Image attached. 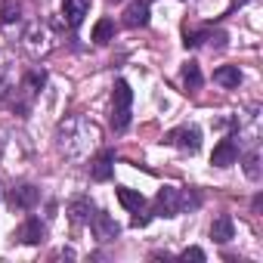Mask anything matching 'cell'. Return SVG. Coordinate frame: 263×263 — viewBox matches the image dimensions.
<instances>
[{
    "mask_svg": "<svg viewBox=\"0 0 263 263\" xmlns=\"http://www.w3.org/2000/svg\"><path fill=\"white\" fill-rule=\"evenodd\" d=\"M99 140V130L93 121L87 118H65L56 130V143H59V152L65 158H84L90 152V146H96Z\"/></svg>",
    "mask_w": 263,
    "mask_h": 263,
    "instance_id": "1",
    "label": "cell"
},
{
    "mask_svg": "<svg viewBox=\"0 0 263 263\" xmlns=\"http://www.w3.org/2000/svg\"><path fill=\"white\" fill-rule=\"evenodd\" d=\"M130 105H134V90H130V84L115 81V90H111V127L115 130L130 127Z\"/></svg>",
    "mask_w": 263,
    "mask_h": 263,
    "instance_id": "2",
    "label": "cell"
},
{
    "mask_svg": "<svg viewBox=\"0 0 263 263\" xmlns=\"http://www.w3.org/2000/svg\"><path fill=\"white\" fill-rule=\"evenodd\" d=\"M167 143L183 149V152H198L201 149V130L195 124H186V127H177L167 134Z\"/></svg>",
    "mask_w": 263,
    "mask_h": 263,
    "instance_id": "3",
    "label": "cell"
},
{
    "mask_svg": "<svg viewBox=\"0 0 263 263\" xmlns=\"http://www.w3.org/2000/svg\"><path fill=\"white\" fill-rule=\"evenodd\" d=\"M155 214L158 217H177V214H183V192L174 189V186H164L155 195Z\"/></svg>",
    "mask_w": 263,
    "mask_h": 263,
    "instance_id": "4",
    "label": "cell"
},
{
    "mask_svg": "<svg viewBox=\"0 0 263 263\" xmlns=\"http://www.w3.org/2000/svg\"><path fill=\"white\" fill-rule=\"evenodd\" d=\"M10 208H16V211H31L37 201H41V189L37 186H31V183H22V186H16L13 192H10Z\"/></svg>",
    "mask_w": 263,
    "mask_h": 263,
    "instance_id": "5",
    "label": "cell"
},
{
    "mask_svg": "<svg viewBox=\"0 0 263 263\" xmlns=\"http://www.w3.org/2000/svg\"><path fill=\"white\" fill-rule=\"evenodd\" d=\"M90 229H93V235H96L99 241H115V238L121 235V226H118L115 217H108L105 211H96V214H93Z\"/></svg>",
    "mask_w": 263,
    "mask_h": 263,
    "instance_id": "6",
    "label": "cell"
},
{
    "mask_svg": "<svg viewBox=\"0 0 263 263\" xmlns=\"http://www.w3.org/2000/svg\"><path fill=\"white\" fill-rule=\"evenodd\" d=\"M238 161V143L235 140H220L211 152V164L214 167H232Z\"/></svg>",
    "mask_w": 263,
    "mask_h": 263,
    "instance_id": "7",
    "label": "cell"
},
{
    "mask_svg": "<svg viewBox=\"0 0 263 263\" xmlns=\"http://www.w3.org/2000/svg\"><path fill=\"white\" fill-rule=\"evenodd\" d=\"M111 171H115V152H111V149L99 152V155L90 161V177H93L96 183H105V180H111Z\"/></svg>",
    "mask_w": 263,
    "mask_h": 263,
    "instance_id": "8",
    "label": "cell"
},
{
    "mask_svg": "<svg viewBox=\"0 0 263 263\" xmlns=\"http://www.w3.org/2000/svg\"><path fill=\"white\" fill-rule=\"evenodd\" d=\"M124 25L127 28H146L149 25V4L146 0H134V4L124 10Z\"/></svg>",
    "mask_w": 263,
    "mask_h": 263,
    "instance_id": "9",
    "label": "cell"
},
{
    "mask_svg": "<svg viewBox=\"0 0 263 263\" xmlns=\"http://www.w3.org/2000/svg\"><path fill=\"white\" fill-rule=\"evenodd\" d=\"M87 13H90V0H65L62 4V16H65L68 28H78Z\"/></svg>",
    "mask_w": 263,
    "mask_h": 263,
    "instance_id": "10",
    "label": "cell"
},
{
    "mask_svg": "<svg viewBox=\"0 0 263 263\" xmlns=\"http://www.w3.org/2000/svg\"><path fill=\"white\" fill-rule=\"evenodd\" d=\"M211 238H214L217 245H226V241L235 238V223H232L229 214H223V217H217V220L211 223Z\"/></svg>",
    "mask_w": 263,
    "mask_h": 263,
    "instance_id": "11",
    "label": "cell"
},
{
    "mask_svg": "<svg viewBox=\"0 0 263 263\" xmlns=\"http://www.w3.org/2000/svg\"><path fill=\"white\" fill-rule=\"evenodd\" d=\"M93 214H96V208H93V201L90 198H74V201H68V217H71V223H90L93 220Z\"/></svg>",
    "mask_w": 263,
    "mask_h": 263,
    "instance_id": "12",
    "label": "cell"
},
{
    "mask_svg": "<svg viewBox=\"0 0 263 263\" xmlns=\"http://www.w3.org/2000/svg\"><path fill=\"white\" fill-rule=\"evenodd\" d=\"M44 232H47V229H44V223H41L37 217H28V220L19 226L16 238H19V241H25V245H37V241L44 238Z\"/></svg>",
    "mask_w": 263,
    "mask_h": 263,
    "instance_id": "13",
    "label": "cell"
},
{
    "mask_svg": "<svg viewBox=\"0 0 263 263\" xmlns=\"http://www.w3.org/2000/svg\"><path fill=\"white\" fill-rule=\"evenodd\" d=\"M214 81H217L220 87H229V90H235V87L241 84V71H238L235 65H223V68H217V71H214Z\"/></svg>",
    "mask_w": 263,
    "mask_h": 263,
    "instance_id": "14",
    "label": "cell"
},
{
    "mask_svg": "<svg viewBox=\"0 0 263 263\" xmlns=\"http://www.w3.org/2000/svg\"><path fill=\"white\" fill-rule=\"evenodd\" d=\"M22 19V4L19 0H4V4H0V25H13V22H19Z\"/></svg>",
    "mask_w": 263,
    "mask_h": 263,
    "instance_id": "15",
    "label": "cell"
},
{
    "mask_svg": "<svg viewBox=\"0 0 263 263\" xmlns=\"http://www.w3.org/2000/svg\"><path fill=\"white\" fill-rule=\"evenodd\" d=\"M118 201H121L127 211H140V208L146 204L143 192H137V189H127V186H121V189H118Z\"/></svg>",
    "mask_w": 263,
    "mask_h": 263,
    "instance_id": "16",
    "label": "cell"
},
{
    "mask_svg": "<svg viewBox=\"0 0 263 263\" xmlns=\"http://www.w3.org/2000/svg\"><path fill=\"white\" fill-rule=\"evenodd\" d=\"M111 37H115V22H111V19H99V22L93 25V34H90V41L102 47V44H108Z\"/></svg>",
    "mask_w": 263,
    "mask_h": 263,
    "instance_id": "17",
    "label": "cell"
},
{
    "mask_svg": "<svg viewBox=\"0 0 263 263\" xmlns=\"http://www.w3.org/2000/svg\"><path fill=\"white\" fill-rule=\"evenodd\" d=\"M183 84H186V90H198V87L204 84L198 62H186V65H183Z\"/></svg>",
    "mask_w": 263,
    "mask_h": 263,
    "instance_id": "18",
    "label": "cell"
},
{
    "mask_svg": "<svg viewBox=\"0 0 263 263\" xmlns=\"http://www.w3.org/2000/svg\"><path fill=\"white\" fill-rule=\"evenodd\" d=\"M257 164H260L257 152H248V155H245V174H248L251 180H257V177H260V167H257Z\"/></svg>",
    "mask_w": 263,
    "mask_h": 263,
    "instance_id": "19",
    "label": "cell"
},
{
    "mask_svg": "<svg viewBox=\"0 0 263 263\" xmlns=\"http://www.w3.org/2000/svg\"><path fill=\"white\" fill-rule=\"evenodd\" d=\"M180 260H186V263H189V260H192V263H204V251H201V248H186V251L180 254Z\"/></svg>",
    "mask_w": 263,
    "mask_h": 263,
    "instance_id": "20",
    "label": "cell"
},
{
    "mask_svg": "<svg viewBox=\"0 0 263 263\" xmlns=\"http://www.w3.org/2000/svg\"><path fill=\"white\" fill-rule=\"evenodd\" d=\"M146 223H149V214H143V208L134 211V226H146Z\"/></svg>",
    "mask_w": 263,
    "mask_h": 263,
    "instance_id": "21",
    "label": "cell"
},
{
    "mask_svg": "<svg viewBox=\"0 0 263 263\" xmlns=\"http://www.w3.org/2000/svg\"><path fill=\"white\" fill-rule=\"evenodd\" d=\"M7 93H10V81H7V74H0V102L7 99Z\"/></svg>",
    "mask_w": 263,
    "mask_h": 263,
    "instance_id": "22",
    "label": "cell"
}]
</instances>
